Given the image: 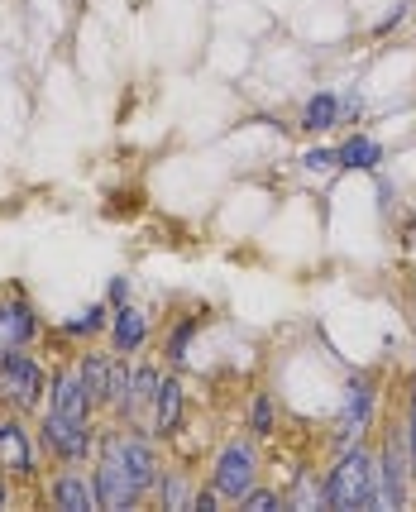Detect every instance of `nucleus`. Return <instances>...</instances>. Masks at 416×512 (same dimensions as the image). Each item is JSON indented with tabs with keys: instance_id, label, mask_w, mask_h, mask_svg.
Instances as JSON below:
<instances>
[{
	"instance_id": "nucleus-1",
	"label": "nucleus",
	"mask_w": 416,
	"mask_h": 512,
	"mask_svg": "<svg viewBox=\"0 0 416 512\" xmlns=\"http://www.w3.org/2000/svg\"><path fill=\"white\" fill-rule=\"evenodd\" d=\"M373 484H378V455L359 441L350 450H335L326 479H321V493H326V508L359 512L373 508Z\"/></svg>"
},
{
	"instance_id": "nucleus-2",
	"label": "nucleus",
	"mask_w": 416,
	"mask_h": 512,
	"mask_svg": "<svg viewBox=\"0 0 416 512\" xmlns=\"http://www.w3.org/2000/svg\"><path fill=\"white\" fill-rule=\"evenodd\" d=\"M91 484H96V503H101L106 512H125V508H139V503H144V493H139L130 465H125L120 431H101V436H96V455H91Z\"/></svg>"
},
{
	"instance_id": "nucleus-3",
	"label": "nucleus",
	"mask_w": 416,
	"mask_h": 512,
	"mask_svg": "<svg viewBox=\"0 0 416 512\" xmlns=\"http://www.w3.org/2000/svg\"><path fill=\"white\" fill-rule=\"evenodd\" d=\"M48 383H53V369H48L29 345H24V350H10V355H0V402H5L10 412H20V417L44 412Z\"/></svg>"
},
{
	"instance_id": "nucleus-4",
	"label": "nucleus",
	"mask_w": 416,
	"mask_h": 512,
	"mask_svg": "<svg viewBox=\"0 0 416 512\" xmlns=\"http://www.w3.org/2000/svg\"><path fill=\"white\" fill-rule=\"evenodd\" d=\"M412 484H416V460H412V441H407V422H393L383 431V446H378L373 508H402L412 498Z\"/></svg>"
},
{
	"instance_id": "nucleus-5",
	"label": "nucleus",
	"mask_w": 416,
	"mask_h": 512,
	"mask_svg": "<svg viewBox=\"0 0 416 512\" xmlns=\"http://www.w3.org/2000/svg\"><path fill=\"white\" fill-rule=\"evenodd\" d=\"M39 446H44L48 465H87L96 455V422H72V417H53V412H39Z\"/></svg>"
},
{
	"instance_id": "nucleus-6",
	"label": "nucleus",
	"mask_w": 416,
	"mask_h": 512,
	"mask_svg": "<svg viewBox=\"0 0 416 512\" xmlns=\"http://www.w3.org/2000/svg\"><path fill=\"white\" fill-rule=\"evenodd\" d=\"M0 469L20 484H34L44 474V446H39V431H29V417L20 412H0Z\"/></svg>"
},
{
	"instance_id": "nucleus-7",
	"label": "nucleus",
	"mask_w": 416,
	"mask_h": 512,
	"mask_svg": "<svg viewBox=\"0 0 416 512\" xmlns=\"http://www.w3.org/2000/svg\"><path fill=\"white\" fill-rule=\"evenodd\" d=\"M77 374L91 388L96 412H120L125 388H130V359L115 350H87V355H77Z\"/></svg>"
},
{
	"instance_id": "nucleus-8",
	"label": "nucleus",
	"mask_w": 416,
	"mask_h": 512,
	"mask_svg": "<svg viewBox=\"0 0 416 512\" xmlns=\"http://www.w3.org/2000/svg\"><path fill=\"white\" fill-rule=\"evenodd\" d=\"M39 335H44V316L34 307V297H29L20 283L0 288V355L34 345Z\"/></svg>"
},
{
	"instance_id": "nucleus-9",
	"label": "nucleus",
	"mask_w": 416,
	"mask_h": 512,
	"mask_svg": "<svg viewBox=\"0 0 416 512\" xmlns=\"http://www.w3.org/2000/svg\"><path fill=\"white\" fill-rule=\"evenodd\" d=\"M211 484L220 489L225 503H240L244 493L259 484V446L254 441H225L216 455V469H211Z\"/></svg>"
},
{
	"instance_id": "nucleus-10",
	"label": "nucleus",
	"mask_w": 416,
	"mask_h": 512,
	"mask_svg": "<svg viewBox=\"0 0 416 512\" xmlns=\"http://www.w3.org/2000/svg\"><path fill=\"white\" fill-rule=\"evenodd\" d=\"M158 388H163V369H158L154 359H139V364H130V388H125V402H120L115 422L130 426V431H154Z\"/></svg>"
},
{
	"instance_id": "nucleus-11",
	"label": "nucleus",
	"mask_w": 416,
	"mask_h": 512,
	"mask_svg": "<svg viewBox=\"0 0 416 512\" xmlns=\"http://www.w3.org/2000/svg\"><path fill=\"white\" fill-rule=\"evenodd\" d=\"M373 407H378V393H373V379L354 374L345 383V398H340V422H335V450H350L364 441V431L373 426Z\"/></svg>"
},
{
	"instance_id": "nucleus-12",
	"label": "nucleus",
	"mask_w": 416,
	"mask_h": 512,
	"mask_svg": "<svg viewBox=\"0 0 416 512\" xmlns=\"http://www.w3.org/2000/svg\"><path fill=\"white\" fill-rule=\"evenodd\" d=\"M44 412H53V417H72V422H91V417H96L91 388L82 383L77 364H58V369H53V383H48Z\"/></svg>"
},
{
	"instance_id": "nucleus-13",
	"label": "nucleus",
	"mask_w": 416,
	"mask_h": 512,
	"mask_svg": "<svg viewBox=\"0 0 416 512\" xmlns=\"http://www.w3.org/2000/svg\"><path fill=\"white\" fill-rule=\"evenodd\" d=\"M44 498L48 508H63V512H96V484H91V474L82 465H53L44 484Z\"/></svg>"
},
{
	"instance_id": "nucleus-14",
	"label": "nucleus",
	"mask_w": 416,
	"mask_h": 512,
	"mask_svg": "<svg viewBox=\"0 0 416 512\" xmlns=\"http://www.w3.org/2000/svg\"><path fill=\"white\" fill-rule=\"evenodd\" d=\"M149 312H139L134 302H120V307H110V350L115 355H139L144 345H149Z\"/></svg>"
},
{
	"instance_id": "nucleus-15",
	"label": "nucleus",
	"mask_w": 416,
	"mask_h": 512,
	"mask_svg": "<svg viewBox=\"0 0 416 512\" xmlns=\"http://www.w3.org/2000/svg\"><path fill=\"white\" fill-rule=\"evenodd\" d=\"M182 407H187V383H182V374H163L158 407H154V436L158 441H173L177 431H182Z\"/></svg>"
},
{
	"instance_id": "nucleus-16",
	"label": "nucleus",
	"mask_w": 416,
	"mask_h": 512,
	"mask_svg": "<svg viewBox=\"0 0 416 512\" xmlns=\"http://www.w3.org/2000/svg\"><path fill=\"white\" fill-rule=\"evenodd\" d=\"M350 115H354L350 96L316 91V96H307V106H302V130H307V134H326V130H335L340 120H350Z\"/></svg>"
},
{
	"instance_id": "nucleus-17",
	"label": "nucleus",
	"mask_w": 416,
	"mask_h": 512,
	"mask_svg": "<svg viewBox=\"0 0 416 512\" xmlns=\"http://www.w3.org/2000/svg\"><path fill=\"white\" fill-rule=\"evenodd\" d=\"M335 158H340L345 173H373V168H383V144L369 134H350V139L335 144Z\"/></svg>"
},
{
	"instance_id": "nucleus-18",
	"label": "nucleus",
	"mask_w": 416,
	"mask_h": 512,
	"mask_svg": "<svg viewBox=\"0 0 416 512\" xmlns=\"http://www.w3.org/2000/svg\"><path fill=\"white\" fill-rule=\"evenodd\" d=\"M154 498H158V508L182 512V508H192V503H197V484H192V474H187V469H163Z\"/></svg>"
},
{
	"instance_id": "nucleus-19",
	"label": "nucleus",
	"mask_w": 416,
	"mask_h": 512,
	"mask_svg": "<svg viewBox=\"0 0 416 512\" xmlns=\"http://www.w3.org/2000/svg\"><path fill=\"white\" fill-rule=\"evenodd\" d=\"M58 331L67 335V340H91V335H101L110 331V302H96V307H87V312H77V316H67Z\"/></svg>"
},
{
	"instance_id": "nucleus-20",
	"label": "nucleus",
	"mask_w": 416,
	"mask_h": 512,
	"mask_svg": "<svg viewBox=\"0 0 416 512\" xmlns=\"http://www.w3.org/2000/svg\"><path fill=\"white\" fill-rule=\"evenodd\" d=\"M249 431H254L259 441H268V436L278 431V407H273V393H254V402H249Z\"/></svg>"
},
{
	"instance_id": "nucleus-21",
	"label": "nucleus",
	"mask_w": 416,
	"mask_h": 512,
	"mask_svg": "<svg viewBox=\"0 0 416 512\" xmlns=\"http://www.w3.org/2000/svg\"><path fill=\"white\" fill-rule=\"evenodd\" d=\"M197 326H201L197 316H177L173 335H168V345H163V359H168L173 369H177V364H182V359H187V355H182V350L192 345V335H197Z\"/></svg>"
},
{
	"instance_id": "nucleus-22",
	"label": "nucleus",
	"mask_w": 416,
	"mask_h": 512,
	"mask_svg": "<svg viewBox=\"0 0 416 512\" xmlns=\"http://www.w3.org/2000/svg\"><path fill=\"white\" fill-rule=\"evenodd\" d=\"M240 508H244V512H278V508H287V493H278V489H259V484H254V489H249V493L240 498Z\"/></svg>"
},
{
	"instance_id": "nucleus-23",
	"label": "nucleus",
	"mask_w": 416,
	"mask_h": 512,
	"mask_svg": "<svg viewBox=\"0 0 416 512\" xmlns=\"http://www.w3.org/2000/svg\"><path fill=\"white\" fill-rule=\"evenodd\" d=\"M302 163H307L311 173H330V168H340L335 149H307V154H302Z\"/></svg>"
},
{
	"instance_id": "nucleus-24",
	"label": "nucleus",
	"mask_w": 416,
	"mask_h": 512,
	"mask_svg": "<svg viewBox=\"0 0 416 512\" xmlns=\"http://www.w3.org/2000/svg\"><path fill=\"white\" fill-rule=\"evenodd\" d=\"M220 503H225V498H220V489H216V484H206V489H197V503H192V508H197V512H216Z\"/></svg>"
},
{
	"instance_id": "nucleus-25",
	"label": "nucleus",
	"mask_w": 416,
	"mask_h": 512,
	"mask_svg": "<svg viewBox=\"0 0 416 512\" xmlns=\"http://www.w3.org/2000/svg\"><path fill=\"white\" fill-rule=\"evenodd\" d=\"M106 302H110V307L130 302V278H110V283H106Z\"/></svg>"
},
{
	"instance_id": "nucleus-26",
	"label": "nucleus",
	"mask_w": 416,
	"mask_h": 512,
	"mask_svg": "<svg viewBox=\"0 0 416 512\" xmlns=\"http://www.w3.org/2000/svg\"><path fill=\"white\" fill-rule=\"evenodd\" d=\"M10 484H15V479L0 469V508H10Z\"/></svg>"
}]
</instances>
